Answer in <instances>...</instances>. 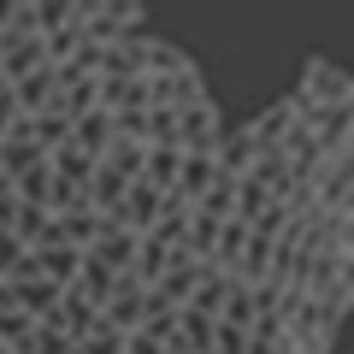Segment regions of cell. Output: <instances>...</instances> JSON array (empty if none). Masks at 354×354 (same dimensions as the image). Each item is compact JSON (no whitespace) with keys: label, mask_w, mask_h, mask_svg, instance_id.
Returning a JSON list of instances; mask_svg holds the SVG:
<instances>
[{"label":"cell","mask_w":354,"mask_h":354,"mask_svg":"<svg viewBox=\"0 0 354 354\" xmlns=\"http://www.w3.org/2000/svg\"><path fill=\"white\" fill-rule=\"evenodd\" d=\"M165 354H171V348H165Z\"/></svg>","instance_id":"obj_18"},{"label":"cell","mask_w":354,"mask_h":354,"mask_svg":"<svg viewBox=\"0 0 354 354\" xmlns=\"http://www.w3.org/2000/svg\"><path fill=\"white\" fill-rule=\"evenodd\" d=\"M136 248H142V236L136 230H124V225H113V218H106V230L101 236H95V260L101 266H113V272H136Z\"/></svg>","instance_id":"obj_10"},{"label":"cell","mask_w":354,"mask_h":354,"mask_svg":"<svg viewBox=\"0 0 354 354\" xmlns=\"http://www.w3.org/2000/svg\"><path fill=\"white\" fill-rule=\"evenodd\" d=\"M177 177H183V148H148V165H142V183L177 195Z\"/></svg>","instance_id":"obj_14"},{"label":"cell","mask_w":354,"mask_h":354,"mask_svg":"<svg viewBox=\"0 0 354 354\" xmlns=\"http://www.w3.org/2000/svg\"><path fill=\"white\" fill-rule=\"evenodd\" d=\"M101 106L113 118H130V113H148V77H101Z\"/></svg>","instance_id":"obj_9"},{"label":"cell","mask_w":354,"mask_h":354,"mask_svg":"<svg viewBox=\"0 0 354 354\" xmlns=\"http://www.w3.org/2000/svg\"><path fill=\"white\" fill-rule=\"evenodd\" d=\"M41 65H53V53H48V41H41L36 30H6V36H0V71L12 77V83H24Z\"/></svg>","instance_id":"obj_2"},{"label":"cell","mask_w":354,"mask_h":354,"mask_svg":"<svg viewBox=\"0 0 354 354\" xmlns=\"http://www.w3.org/2000/svg\"><path fill=\"white\" fill-rule=\"evenodd\" d=\"M165 266H171V248H165V242H153V236H142V248H136V272H130V278H142L153 290V283L165 278Z\"/></svg>","instance_id":"obj_16"},{"label":"cell","mask_w":354,"mask_h":354,"mask_svg":"<svg viewBox=\"0 0 354 354\" xmlns=\"http://www.w3.org/2000/svg\"><path fill=\"white\" fill-rule=\"evenodd\" d=\"M124 354H165V342H153V337H142V330H136V337H130V348Z\"/></svg>","instance_id":"obj_17"},{"label":"cell","mask_w":354,"mask_h":354,"mask_svg":"<svg viewBox=\"0 0 354 354\" xmlns=\"http://www.w3.org/2000/svg\"><path fill=\"white\" fill-rule=\"evenodd\" d=\"M118 278H130V272H113V266H101L95 254H83V272H77V283H71V290H77V295H88V301H95V307L106 313V301H113Z\"/></svg>","instance_id":"obj_12"},{"label":"cell","mask_w":354,"mask_h":354,"mask_svg":"<svg viewBox=\"0 0 354 354\" xmlns=\"http://www.w3.org/2000/svg\"><path fill=\"white\" fill-rule=\"evenodd\" d=\"M260 136H254V124H236L225 130V142H218V165H225V177H248L254 165H260Z\"/></svg>","instance_id":"obj_8"},{"label":"cell","mask_w":354,"mask_h":354,"mask_svg":"<svg viewBox=\"0 0 354 354\" xmlns=\"http://www.w3.org/2000/svg\"><path fill=\"white\" fill-rule=\"evenodd\" d=\"M218 177H225L218 153H183V177H177V195H183L189 207H201L207 195L218 189Z\"/></svg>","instance_id":"obj_6"},{"label":"cell","mask_w":354,"mask_h":354,"mask_svg":"<svg viewBox=\"0 0 354 354\" xmlns=\"http://www.w3.org/2000/svg\"><path fill=\"white\" fill-rule=\"evenodd\" d=\"M124 348H130V330H118L106 313L95 319L83 337H77V354H124Z\"/></svg>","instance_id":"obj_15"},{"label":"cell","mask_w":354,"mask_h":354,"mask_svg":"<svg viewBox=\"0 0 354 354\" xmlns=\"http://www.w3.org/2000/svg\"><path fill=\"white\" fill-rule=\"evenodd\" d=\"M213 348H218V319L201 313V307H183L177 337H171V354H213Z\"/></svg>","instance_id":"obj_7"},{"label":"cell","mask_w":354,"mask_h":354,"mask_svg":"<svg viewBox=\"0 0 354 354\" xmlns=\"http://www.w3.org/2000/svg\"><path fill=\"white\" fill-rule=\"evenodd\" d=\"M148 307H153V290H148V283H142V278H118L113 301H106V319H113L118 330L136 337V330L148 325Z\"/></svg>","instance_id":"obj_4"},{"label":"cell","mask_w":354,"mask_h":354,"mask_svg":"<svg viewBox=\"0 0 354 354\" xmlns=\"http://www.w3.org/2000/svg\"><path fill=\"white\" fill-rule=\"evenodd\" d=\"M301 106H348L354 101V77L330 59H307V83L295 88Z\"/></svg>","instance_id":"obj_1"},{"label":"cell","mask_w":354,"mask_h":354,"mask_svg":"<svg viewBox=\"0 0 354 354\" xmlns=\"http://www.w3.org/2000/svg\"><path fill=\"white\" fill-rule=\"evenodd\" d=\"M59 65H41V71H30L24 83H12V95H18V113L24 118H41L48 106H59Z\"/></svg>","instance_id":"obj_5"},{"label":"cell","mask_w":354,"mask_h":354,"mask_svg":"<svg viewBox=\"0 0 354 354\" xmlns=\"http://www.w3.org/2000/svg\"><path fill=\"white\" fill-rule=\"evenodd\" d=\"M177 130H183V153H218L225 142V118H218L213 101H195L177 113Z\"/></svg>","instance_id":"obj_3"},{"label":"cell","mask_w":354,"mask_h":354,"mask_svg":"<svg viewBox=\"0 0 354 354\" xmlns=\"http://www.w3.org/2000/svg\"><path fill=\"white\" fill-rule=\"evenodd\" d=\"M71 142L88 153V160H106L113 142H118V118L106 113V106H101V113H88V118H77V136H71Z\"/></svg>","instance_id":"obj_11"},{"label":"cell","mask_w":354,"mask_h":354,"mask_svg":"<svg viewBox=\"0 0 354 354\" xmlns=\"http://www.w3.org/2000/svg\"><path fill=\"white\" fill-rule=\"evenodd\" d=\"M36 272H41V278H53L59 290H71L77 272H83V248H65V242H53V248H36Z\"/></svg>","instance_id":"obj_13"}]
</instances>
